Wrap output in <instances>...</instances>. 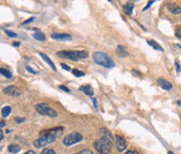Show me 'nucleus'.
I'll return each mask as SVG.
<instances>
[{
  "label": "nucleus",
  "instance_id": "obj_1",
  "mask_svg": "<svg viewBox=\"0 0 181 154\" xmlns=\"http://www.w3.org/2000/svg\"><path fill=\"white\" fill-rule=\"evenodd\" d=\"M57 55L63 59H68L72 61H79L82 59H85L88 57L87 50H62L58 52Z\"/></svg>",
  "mask_w": 181,
  "mask_h": 154
},
{
  "label": "nucleus",
  "instance_id": "obj_2",
  "mask_svg": "<svg viewBox=\"0 0 181 154\" xmlns=\"http://www.w3.org/2000/svg\"><path fill=\"white\" fill-rule=\"evenodd\" d=\"M93 61L95 63H98V65L106 67V68H113L115 66V63L113 61V59L108 56L105 52H96L93 54Z\"/></svg>",
  "mask_w": 181,
  "mask_h": 154
},
{
  "label": "nucleus",
  "instance_id": "obj_3",
  "mask_svg": "<svg viewBox=\"0 0 181 154\" xmlns=\"http://www.w3.org/2000/svg\"><path fill=\"white\" fill-rule=\"evenodd\" d=\"M93 146L98 153L109 154L111 152V148H112V140L107 138V137L102 136L101 138H98L95 140Z\"/></svg>",
  "mask_w": 181,
  "mask_h": 154
},
{
  "label": "nucleus",
  "instance_id": "obj_4",
  "mask_svg": "<svg viewBox=\"0 0 181 154\" xmlns=\"http://www.w3.org/2000/svg\"><path fill=\"white\" fill-rule=\"evenodd\" d=\"M56 140V138L52 136V134L49 133L48 131H43V132H41L40 134V137L36 140L34 142V145L35 147H37V148H43L45 146L49 145V144H52Z\"/></svg>",
  "mask_w": 181,
  "mask_h": 154
},
{
  "label": "nucleus",
  "instance_id": "obj_5",
  "mask_svg": "<svg viewBox=\"0 0 181 154\" xmlns=\"http://www.w3.org/2000/svg\"><path fill=\"white\" fill-rule=\"evenodd\" d=\"M36 110L38 111V113H40L41 115L50 116V117H56L58 116V112L48 106V104L45 103H40V104L36 105Z\"/></svg>",
  "mask_w": 181,
  "mask_h": 154
},
{
  "label": "nucleus",
  "instance_id": "obj_6",
  "mask_svg": "<svg viewBox=\"0 0 181 154\" xmlns=\"http://www.w3.org/2000/svg\"><path fill=\"white\" fill-rule=\"evenodd\" d=\"M82 140H83V135L80 134L79 132H73V133H70L67 136H65V138L63 140V142L64 145L71 146L79 142H82Z\"/></svg>",
  "mask_w": 181,
  "mask_h": 154
},
{
  "label": "nucleus",
  "instance_id": "obj_7",
  "mask_svg": "<svg viewBox=\"0 0 181 154\" xmlns=\"http://www.w3.org/2000/svg\"><path fill=\"white\" fill-rule=\"evenodd\" d=\"M3 92L5 93V94H9V96H19L21 94L20 90H18V88L16 87V86H14V85L4 88Z\"/></svg>",
  "mask_w": 181,
  "mask_h": 154
},
{
  "label": "nucleus",
  "instance_id": "obj_8",
  "mask_svg": "<svg viewBox=\"0 0 181 154\" xmlns=\"http://www.w3.org/2000/svg\"><path fill=\"white\" fill-rule=\"evenodd\" d=\"M52 38L57 41H71L72 40V37L70 35H68V34H58V33L52 34Z\"/></svg>",
  "mask_w": 181,
  "mask_h": 154
},
{
  "label": "nucleus",
  "instance_id": "obj_9",
  "mask_svg": "<svg viewBox=\"0 0 181 154\" xmlns=\"http://www.w3.org/2000/svg\"><path fill=\"white\" fill-rule=\"evenodd\" d=\"M115 138H116V148L119 152H123L126 149V140L124 137L118 136V135H116Z\"/></svg>",
  "mask_w": 181,
  "mask_h": 154
},
{
  "label": "nucleus",
  "instance_id": "obj_10",
  "mask_svg": "<svg viewBox=\"0 0 181 154\" xmlns=\"http://www.w3.org/2000/svg\"><path fill=\"white\" fill-rule=\"evenodd\" d=\"M158 84L160 85V87L163 88L164 90H171L173 88L172 83H170V82L167 81V80L163 79V78H159L158 79Z\"/></svg>",
  "mask_w": 181,
  "mask_h": 154
},
{
  "label": "nucleus",
  "instance_id": "obj_11",
  "mask_svg": "<svg viewBox=\"0 0 181 154\" xmlns=\"http://www.w3.org/2000/svg\"><path fill=\"white\" fill-rule=\"evenodd\" d=\"M49 132V133L52 134V136L55 137L56 140H57V138H59V137L60 136H62V134H63V128H62V127H61V128H54V129H48V130H47Z\"/></svg>",
  "mask_w": 181,
  "mask_h": 154
},
{
  "label": "nucleus",
  "instance_id": "obj_12",
  "mask_svg": "<svg viewBox=\"0 0 181 154\" xmlns=\"http://www.w3.org/2000/svg\"><path fill=\"white\" fill-rule=\"evenodd\" d=\"M81 91H83L85 94L89 96H93V88L90 86V85H83V86H81L80 87Z\"/></svg>",
  "mask_w": 181,
  "mask_h": 154
},
{
  "label": "nucleus",
  "instance_id": "obj_13",
  "mask_svg": "<svg viewBox=\"0 0 181 154\" xmlns=\"http://www.w3.org/2000/svg\"><path fill=\"white\" fill-rule=\"evenodd\" d=\"M39 55H40V57H41V58H42V59H43L44 61H46V62H47V63H48V65H49V66H50V67H52V70H54V71H57V67L55 66V64H54V63H52V60H50V59L48 58V56L45 55V54H43V52H40Z\"/></svg>",
  "mask_w": 181,
  "mask_h": 154
},
{
  "label": "nucleus",
  "instance_id": "obj_14",
  "mask_svg": "<svg viewBox=\"0 0 181 154\" xmlns=\"http://www.w3.org/2000/svg\"><path fill=\"white\" fill-rule=\"evenodd\" d=\"M133 9H134V4H133V2H127L126 4L124 5V12H125V14L128 15V16L132 15Z\"/></svg>",
  "mask_w": 181,
  "mask_h": 154
},
{
  "label": "nucleus",
  "instance_id": "obj_15",
  "mask_svg": "<svg viewBox=\"0 0 181 154\" xmlns=\"http://www.w3.org/2000/svg\"><path fill=\"white\" fill-rule=\"evenodd\" d=\"M116 54H117L121 58H125V57L128 56V52H127L126 48H125L123 45H118V46L116 47Z\"/></svg>",
  "mask_w": 181,
  "mask_h": 154
},
{
  "label": "nucleus",
  "instance_id": "obj_16",
  "mask_svg": "<svg viewBox=\"0 0 181 154\" xmlns=\"http://www.w3.org/2000/svg\"><path fill=\"white\" fill-rule=\"evenodd\" d=\"M147 42H148V44H149L150 46H152L154 50H160V52H163V48H162V47H161L160 45H159V44L156 42V41H154V40H148Z\"/></svg>",
  "mask_w": 181,
  "mask_h": 154
},
{
  "label": "nucleus",
  "instance_id": "obj_17",
  "mask_svg": "<svg viewBox=\"0 0 181 154\" xmlns=\"http://www.w3.org/2000/svg\"><path fill=\"white\" fill-rule=\"evenodd\" d=\"M33 38H35L36 40H39V41H44L45 40V35H44L42 32L38 31V32H36L34 35H33Z\"/></svg>",
  "mask_w": 181,
  "mask_h": 154
},
{
  "label": "nucleus",
  "instance_id": "obj_18",
  "mask_svg": "<svg viewBox=\"0 0 181 154\" xmlns=\"http://www.w3.org/2000/svg\"><path fill=\"white\" fill-rule=\"evenodd\" d=\"M21 148L19 145H16V144H12V145L9 146V151L12 152V153H18L20 151Z\"/></svg>",
  "mask_w": 181,
  "mask_h": 154
},
{
  "label": "nucleus",
  "instance_id": "obj_19",
  "mask_svg": "<svg viewBox=\"0 0 181 154\" xmlns=\"http://www.w3.org/2000/svg\"><path fill=\"white\" fill-rule=\"evenodd\" d=\"M12 111V108L9 106H5V107L2 108V110H1V113H2L3 117H6V116H9V113H11Z\"/></svg>",
  "mask_w": 181,
  "mask_h": 154
},
{
  "label": "nucleus",
  "instance_id": "obj_20",
  "mask_svg": "<svg viewBox=\"0 0 181 154\" xmlns=\"http://www.w3.org/2000/svg\"><path fill=\"white\" fill-rule=\"evenodd\" d=\"M0 73H1V75H3V76L5 77V78H7V79H11L12 76H13L9 70L4 69V68H0Z\"/></svg>",
  "mask_w": 181,
  "mask_h": 154
},
{
  "label": "nucleus",
  "instance_id": "obj_21",
  "mask_svg": "<svg viewBox=\"0 0 181 154\" xmlns=\"http://www.w3.org/2000/svg\"><path fill=\"white\" fill-rule=\"evenodd\" d=\"M101 133L103 134L104 137H107V138H109V140H112V136H111V134H110V132L108 130H107L106 128H102L101 129Z\"/></svg>",
  "mask_w": 181,
  "mask_h": 154
},
{
  "label": "nucleus",
  "instance_id": "obj_22",
  "mask_svg": "<svg viewBox=\"0 0 181 154\" xmlns=\"http://www.w3.org/2000/svg\"><path fill=\"white\" fill-rule=\"evenodd\" d=\"M72 75L75 77H84L85 76V73L82 71V70H79V69H72Z\"/></svg>",
  "mask_w": 181,
  "mask_h": 154
},
{
  "label": "nucleus",
  "instance_id": "obj_23",
  "mask_svg": "<svg viewBox=\"0 0 181 154\" xmlns=\"http://www.w3.org/2000/svg\"><path fill=\"white\" fill-rule=\"evenodd\" d=\"M4 31V33H5L6 35L7 36H9V37H12V38H15V37H17V34L16 33H14V32H11V31H9V29H3Z\"/></svg>",
  "mask_w": 181,
  "mask_h": 154
},
{
  "label": "nucleus",
  "instance_id": "obj_24",
  "mask_svg": "<svg viewBox=\"0 0 181 154\" xmlns=\"http://www.w3.org/2000/svg\"><path fill=\"white\" fill-rule=\"evenodd\" d=\"M41 154H57L52 149H43V151L41 152Z\"/></svg>",
  "mask_w": 181,
  "mask_h": 154
},
{
  "label": "nucleus",
  "instance_id": "obj_25",
  "mask_svg": "<svg viewBox=\"0 0 181 154\" xmlns=\"http://www.w3.org/2000/svg\"><path fill=\"white\" fill-rule=\"evenodd\" d=\"M26 69L28 70L31 73H34V75H37V73H38V71H36V70H35L34 68H32V67L29 66V65H26Z\"/></svg>",
  "mask_w": 181,
  "mask_h": 154
},
{
  "label": "nucleus",
  "instance_id": "obj_26",
  "mask_svg": "<svg viewBox=\"0 0 181 154\" xmlns=\"http://www.w3.org/2000/svg\"><path fill=\"white\" fill-rule=\"evenodd\" d=\"M59 88H60L61 90L65 91V92H70V89H69V88H67L66 86H64V85H60V86H59Z\"/></svg>",
  "mask_w": 181,
  "mask_h": 154
},
{
  "label": "nucleus",
  "instance_id": "obj_27",
  "mask_svg": "<svg viewBox=\"0 0 181 154\" xmlns=\"http://www.w3.org/2000/svg\"><path fill=\"white\" fill-rule=\"evenodd\" d=\"M15 121H16V123H23V122H25V119H24V117L16 116V117H15Z\"/></svg>",
  "mask_w": 181,
  "mask_h": 154
},
{
  "label": "nucleus",
  "instance_id": "obj_28",
  "mask_svg": "<svg viewBox=\"0 0 181 154\" xmlns=\"http://www.w3.org/2000/svg\"><path fill=\"white\" fill-rule=\"evenodd\" d=\"M77 154H92V152L90 151V150H88V149H85V150H82V151Z\"/></svg>",
  "mask_w": 181,
  "mask_h": 154
},
{
  "label": "nucleus",
  "instance_id": "obj_29",
  "mask_svg": "<svg viewBox=\"0 0 181 154\" xmlns=\"http://www.w3.org/2000/svg\"><path fill=\"white\" fill-rule=\"evenodd\" d=\"M35 20V17H31V18H28V19H27V20H25L24 21V22H23V25H25V24H28V23H31V22H32V21H34Z\"/></svg>",
  "mask_w": 181,
  "mask_h": 154
},
{
  "label": "nucleus",
  "instance_id": "obj_30",
  "mask_svg": "<svg viewBox=\"0 0 181 154\" xmlns=\"http://www.w3.org/2000/svg\"><path fill=\"white\" fill-rule=\"evenodd\" d=\"M172 13L173 14H180V6L175 7L174 9H172Z\"/></svg>",
  "mask_w": 181,
  "mask_h": 154
},
{
  "label": "nucleus",
  "instance_id": "obj_31",
  "mask_svg": "<svg viewBox=\"0 0 181 154\" xmlns=\"http://www.w3.org/2000/svg\"><path fill=\"white\" fill-rule=\"evenodd\" d=\"M153 3H154V1H149V2H148V4H147V5H146V7H144V11H147V9H149L150 6L152 5Z\"/></svg>",
  "mask_w": 181,
  "mask_h": 154
},
{
  "label": "nucleus",
  "instance_id": "obj_32",
  "mask_svg": "<svg viewBox=\"0 0 181 154\" xmlns=\"http://www.w3.org/2000/svg\"><path fill=\"white\" fill-rule=\"evenodd\" d=\"M61 66H62V68H64L65 70H67V71H69V70H70V67H69L68 65L64 64V63H62V64H61Z\"/></svg>",
  "mask_w": 181,
  "mask_h": 154
},
{
  "label": "nucleus",
  "instance_id": "obj_33",
  "mask_svg": "<svg viewBox=\"0 0 181 154\" xmlns=\"http://www.w3.org/2000/svg\"><path fill=\"white\" fill-rule=\"evenodd\" d=\"M176 69H177V73H180V65H179V62L176 61Z\"/></svg>",
  "mask_w": 181,
  "mask_h": 154
},
{
  "label": "nucleus",
  "instance_id": "obj_34",
  "mask_svg": "<svg viewBox=\"0 0 181 154\" xmlns=\"http://www.w3.org/2000/svg\"><path fill=\"white\" fill-rule=\"evenodd\" d=\"M13 46H15V47L20 46V42H17V41H15V42H13Z\"/></svg>",
  "mask_w": 181,
  "mask_h": 154
},
{
  "label": "nucleus",
  "instance_id": "obj_35",
  "mask_svg": "<svg viewBox=\"0 0 181 154\" xmlns=\"http://www.w3.org/2000/svg\"><path fill=\"white\" fill-rule=\"evenodd\" d=\"M178 33V38H180V26H178V28H176V34Z\"/></svg>",
  "mask_w": 181,
  "mask_h": 154
},
{
  "label": "nucleus",
  "instance_id": "obj_36",
  "mask_svg": "<svg viewBox=\"0 0 181 154\" xmlns=\"http://www.w3.org/2000/svg\"><path fill=\"white\" fill-rule=\"evenodd\" d=\"M92 101H93V104H94V107L98 108V104H96V99L95 98H92Z\"/></svg>",
  "mask_w": 181,
  "mask_h": 154
},
{
  "label": "nucleus",
  "instance_id": "obj_37",
  "mask_svg": "<svg viewBox=\"0 0 181 154\" xmlns=\"http://www.w3.org/2000/svg\"><path fill=\"white\" fill-rule=\"evenodd\" d=\"M125 154H138L137 152H135V151H127Z\"/></svg>",
  "mask_w": 181,
  "mask_h": 154
},
{
  "label": "nucleus",
  "instance_id": "obj_38",
  "mask_svg": "<svg viewBox=\"0 0 181 154\" xmlns=\"http://www.w3.org/2000/svg\"><path fill=\"white\" fill-rule=\"evenodd\" d=\"M3 138V133H2V130H1V128H0V142L2 140Z\"/></svg>",
  "mask_w": 181,
  "mask_h": 154
},
{
  "label": "nucleus",
  "instance_id": "obj_39",
  "mask_svg": "<svg viewBox=\"0 0 181 154\" xmlns=\"http://www.w3.org/2000/svg\"><path fill=\"white\" fill-rule=\"evenodd\" d=\"M24 154H36V153H35V152L33 151V150H29V151H27L26 153H24Z\"/></svg>",
  "mask_w": 181,
  "mask_h": 154
},
{
  "label": "nucleus",
  "instance_id": "obj_40",
  "mask_svg": "<svg viewBox=\"0 0 181 154\" xmlns=\"http://www.w3.org/2000/svg\"><path fill=\"white\" fill-rule=\"evenodd\" d=\"M1 122H2V123H0V127H3V126L5 125V123L3 122V121H1Z\"/></svg>",
  "mask_w": 181,
  "mask_h": 154
},
{
  "label": "nucleus",
  "instance_id": "obj_41",
  "mask_svg": "<svg viewBox=\"0 0 181 154\" xmlns=\"http://www.w3.org/2000/svg\"><path fill=\"white\" fill-rule=\"evenodd\" d=\"M167 154H174V153H173L172 151H169V153H167Z\"/></svg>",
  "mask_w": 181,
  "mask_h": 154
}]
</instances>
